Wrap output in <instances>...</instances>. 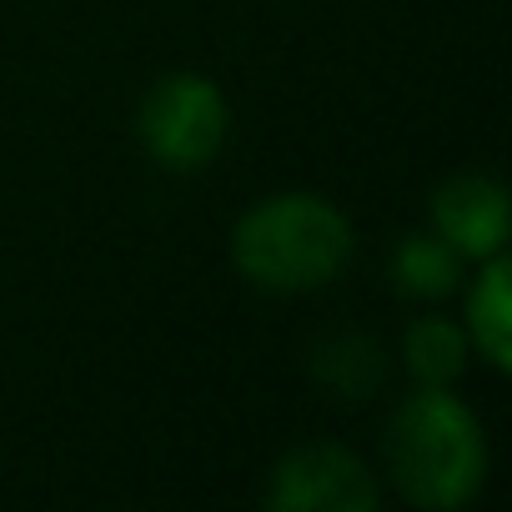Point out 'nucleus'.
<instances>
[{"label": "nucleus", "mask_w": 512, "mask_h": 512, "mask_svg": "<svg viewBox=\"0 0 512 512\" xmlns=\"http://www.w3.org/2000/svg\"><path fill=\"white\" fill-rule=\"evenodd\" d=\"M231 256L241 277L267 292H312L342 277L352 256V221L322 196L287 191L241 216Z\"/></svg>", "instance_id": "nucleus-1"}, {"label": "nucleus", "mask_w": 512, "mask_h": 512, "mask_svg": "<svg viewBox=\"0 0 512 512\" xmlns=\"http://www.w3.org/2000/svg\"><path fill=\"white\" fill-rule=\"evenodd\" d=\"M387 462L407 502L427 512H452L477 497L487 477V442L477 417L447 387H422L392 417Z\"/></svg>", "instance_id": "nucleus-2"}, {"label": "nucleus", "mask_w": 512, "mask_h": 512, "mask_svg": "<svg viewBox=\"0 0 512 512\" xmlns=\"http://www.w3.org/2000/svg\"><path fill=\"white\" fill-rule=\"evenodd\" d=\"M141 141H146L151 161H161L171 171H196V166L216 161V151L226 141L221 91L191 71L156 81L141 101Z\"/></svg>", "instance_id": "nucleus-3"}, {"label": "nucleus", "mask_w": 512, "mask_h": 512, "mask_svg": "<svg viewBox=\"0 0 512 512\" xmlns=\"http://www.w3.org/2000/svg\"><path fill=\"white\" fill-rule=\"evenodd\" d=\"M267 502L277 512H372L377 482H372L367 462L352 457L347 447L312 442L277 462Z\"/></svg>", "instance_id": "nucleus-4"}, {"label": "nucleus", "mask_w": 512, "mask_h": 512, "mask_svg": "<svg viewBox=\"0 0 512 512\" xmlns=\"http://www.w3.org/2000/svg\"><path fill=\"white\" fill-rule=\"evenodd\" d=\"M432 226L457 256H497L507 246V191L492 176H452L432 196Z\"/></svg>", "instance_id": "nucleus-5"}, {"label": "nucleus", "mask_w": 512, "mask_h": 512, "mask_svg": "<svg viewBox=\"0 0 512 512\" xmlns=\"http://www.w3.org/2000/svg\"><path fill=\"white\" fill-rule=\"evenodd\" d=\"M507 262H502V251L487 256V267L467 297V327H472V347L497 367L507 372L512 367V292H507Z\"/></svg>", "instance_id": "nucleus-6"}, {"label": "nucleus", "mask_w": 512, "mask_h": 512, "mask_svg": "<svg viewBox=\"0 0 512 512\" xmlns=\"http://www.w3.org/2000/svg\"><path fill=\"white\" fill-rule=\"evenodd\" d=\"M457 272H462V256L437 236V231H417V236H402L397 256H392V277L402 292L412 297H447L457 287Z\"/></svg>", "instance_id": "nucleus-7"}, {"label": "nucleus", "mask_w": 512, "mask_h": 512, "mask_svg": "<svg viewBox=\"0 0 512 512\" xmlns=\"http://www.w3.org/2000/svg\"><path fill=\"white\" fill-rule=\"evenodd\" d=\"M407 367L422 387H452L467 367V337L447 317H422L407 332Z\"/></svg>", "instance_id": "nucleus-8"}, {"label": "nucleus", "mask_w": 512, "mask_h": 512, "mask_svg": "<svg viewBox=\"0 0 512 512\" xmlns=\"http://www.w3.org/2000/svg\"><path fill=\"white\" fill-rule=\"evenodd\" d=\"M357 362H382V357H377V342L342 332L337 342L317 347V377H322L327 387H337L342 397H367V392L377 387V377L357 372Z\"/></svg>", "instance_id": "nucleus-9"}]
</instances>
